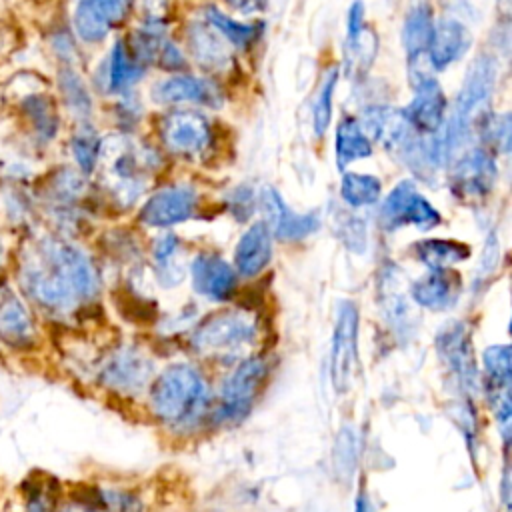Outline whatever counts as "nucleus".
Here are the masks:
<instances>
[{
	"mask_svg": "<svg viewBox=\"0 0 512 512\" xmlns=\"http://www.w3.org/2000/svg\"><path fill=\"white\" fill-rule=\"evenodd\" d=\"M362 128L368 136H372L382 148L388 152H396L406 138L414 132L410 124L406 122L402 110L390 108V106H368L362 112Z\"/></svg>",
	"mask_w": 512,
	"mask_h": 512,
	"instance_id": "nucleus-23",
	"label": "nucleus"
},
{
	"mask_svg": "<svg viewBox=\"0 0 512 512\" xmlns=\"http://www.w3.org/2000/svg\"><path fill=\"white\" fill-rule=\"evenodd\" d=\"M472 46V32L466 20L458 16H442L434 20L430 44H428V64L432 70H446Z\"/></svg>",
	"mask_w": 512,
	"mask_h": 512,
	"instance_id": "nucleus-14",
	"label": "nucleus"
},
{
	"mask_svg": "<svg viewBox=\"0 0 512 512\" xmlns=\"http://www.w3.org/2000/svg\"><path fill=\"white\" fill-rule=\"evenodd\" d=\"M186 40L192 58L206 70H224L232 62L230 42L206 20L190 24Z\"/></svg>",
	"mask_w": 512,
	"mask_h": 512,
	"instance_id": "nucleus-25",
	"label": "nucleus"
},
{
	"mask_svg": "<svg viewBox=\"0 0 512 512\" xmlns=\"http://www.w3.org/2000/svg\"><path fill=\"white\" fill-rule=\"evenodd\" d=\"M196 204H198V196L194 188L184 184H174L158 190L144 202L140 210V220L156 228L174 226L188 220L194 214Z\"/></svg>",
	"mask_w": 512,
	"mask_h": 512,
	"instance_id": "nucleus-15",
	"label": "nucleus"
},
{
	"mask_svg": "<svg viewBox=\"0 0 512 512\" xmlns=\"http://www.w3.org/2000/svg\"><path fill=\"white\" fill-rule=\"evenodd\" d=\"M414 254L430 270H436V268H452L454 264L466 260L470 256V248L458 240L428 238L414 246Z\"/></svg>",
	"mask_w": 512,
	"mask_h": 512,
	"instance_id": "nucleus-30",
	"label": "nucleus"
},
{
	"mask_svg": "<svg viewBox=\"0 0 512 512\" xmlns=\"http://www.w3.org/2000/svg\"><path fill=\"white\" fill-rule=\"evenodd\" d=\"M272 258V232L266 222H254L238 240L234 252L236 270L242 276L260 274Z\"/></svg>",
	"mask_w": 512,
	"mask_h": 512,
	"instance_id": "nucleus-26",
	"label": "nucleus"
},
{
	"mask_svg": "<svg viewBox=\"0 0 512 512\" xmlns=\"http://www.w3.org/2000/svg\"><path fill=\"white\" fill-rule=\"evenodd\" d=\"M22 292L52 314H64L98 292V274L84 250L44 236L24 248L18 264Z\"/></svg>",
	"mask_w": 512,
	"mask_h": 512,
	"instance_id": "nucleus-1",
	"label": "nucleus"
},
{
	"mask_svg": "<svg viewBox=\"0 0 512 512\" xmlns=\"http://www.w3.org/2000/svg\"><path fill=\"white\" fill-rule=\"evenodd\" d=\"M410 84L414 88V96L402 108L406 122L416 134H422V136L438 134L448 114V102L440 84L432 74H426Z\"/></svg>",
	"mask_w": 512,
	"mask_h": 512,
	"instance_id": "nucleus-11",
	"label": "nucleus"
},
{
	"mask_svg": "<svg viewBox=\"0 0 512 512\" xmlns=\"http://www.w3.org/2000/svg\"><path fill=\"white\" fill-rule=\"evenodd\" d=\"M434 28V10L430 0H410L402 22V46L408 62L410 82L432 74L428 64V44Z\"/></svg>",
	"mask_w": 512,
	"mask_h": 512,
	"instance_id": "nucleus-9",
	"label": "nucleus"
},
{
	"mask_svg": "<svg viewBox=\"0 0 512 512\" xmlns=\"http://www.w3.org/2000/svg\"><path fill=\"white\" fill-rule=\"evenodd\" d=\"M484 370L488 380L498 392H506L510 384V348L506 344H496L482 354Z\"/></svg>",
	"mask_w": 512,
	"mask_h": 512,
	"instance_id": "nucleus-35",
	"label": "nucleus"
},
{
	"mask_svg": "<svg viewBox=\"0 0 512 512\" xmlns=\"http://www.w3.org/2000/svg\"><path fill=\"white\" fill-rule=\"evenodd\" d=\"M382 194V184L372 174L362 172H346L340 184L342 200L352 208H362L374 204Z\"/></svg>",
	"mask_w": 512,
	"mask_h": 512,
	"instance_id": "nucleus-31",
	"label": "nucleus"
},
{
	"mask_svg": "<svg viewBox=\"0 0 512 512\" xmlns=\"http://www.w3.org/2000/svg\"><path fill=\"white\" fill-rule=\"evenodd\" d=\"M144 76V64L128 52L122 40H118L110 52L106 66V82L110 92H122L134 86Z\"/></svg>",
	"mask_w": 512,
	"mask_h": 512,
	"instance_id": "nucleus-29",
	"label": "nucleus"
},
{
	"mask_svg": "<svg viewBox=\"0 0 512 512\" xmlns=\"http://www.w3.org/2000/svg\"><path fill=\"white\" fill-rule=\"evenodd\" d=\"M266 378L268 362L264 358L254 356L242 360L222 386V418H242L262 390Z\"/></svg>",
	"mask_w": 512,
	"mask_h": 512,
	"instance_id": "nucleus-12",
	"label": "nucleus"
},
{
	"mask_svg": "<svg viewBox=\"0 0 512 512\" xmlns=\"http://www.w3.org/2000/svg\"><path fill=\"white\" fill-rule=\"evenodd\" d=\"M436 350L446 368L460 380L464 388H474L478 384L472 340L464 322L454 320L444 324L436 334Z\"/></svg>",
	"mask_w": 512,
	"mask_h": 512,
	"instance_id": "nucleus-13",
	"label": "nucleus"
},
{
	"mask_svg": "<svg viewBox=\"0 0 512 512\" xmlns=\"http://www.w3.org/2000/svg\"><path fill=\"white\" fill-rule=\"evenodd\" d=\"M160 136L172 154L184 158H198L208 150L212 140L206 116L192 110L168 112L160 122Z\"/></svg>",
	"mask_w": 512,
	"mask_h": 512,
	"instance_id": "nucleus-10",
	"label": "nucleus"
},
{
	"mask_svg": "<svg viewBox=\"0 0 512 512\" xmlns=\"http://www.w3.org/2000/svg\"><path fill=\"white\" fill-rule=\"evenodd\" d=\"M204 380L190 364L168 366L150 390V408L164 422L188 420L204 400Z\"/></svg>",
	"mask_w": 512,
	"mask_h": 512,
	"instance_id": "nucleus-3",
	"label": "nucleus"
},
{
	"mask_svg": "<svg viewBox=\"0 0 512 512\" xmlns=\"http://www.w3.org/2000/svg\"><path fill=\"white\" fill-rule=\"evenodd\" d=\"M0 342L24 350L36 342L34 318L12 284L0 280Z\"/></svg>",
	"mask_w": 512,
	"mask_h": 512,
	"instance_id": "nucleus-16",
	"label": "nucleus"
},
{
	"mask_svg": "<svg viewBox=\"0 0 512 512\" xmlns=\"http://www.w3.org/2000/svg\"><path fill=\"white\" fill-rule=\"evenodd\" d=\"M338 86V68L332 66L326 70V74L320 80L314 106H312V126L316 136H324V132L330 126L332 120V100Z\"/></svg>",
	"mask_w": 512,
	"mask_h": 512,
	"instance_id": "nucleus-33",
	"label": "nucleus"
},
{
	"mask_svg": "<svg viewBox=\"0 0 512 512\" xmlns=\"http://www.w3.org/2000/svg\"><path fill=\"white\" fill-rule=\"evenodd\" d=\"M462 290L460 276L450 268H436L412 284V298L428 310H448L456 304Z\"/></svg>",
	"mask_w": 512,
	"mask_h": 512,
	"instance_id": "nucleus-22",
	"label": "nucleus"
},
{
	"mask_svg": "<svg viewBox=\"0 0 512 512\" xmlns=\"http://www.w3.org/2000/svg\"><path fill=\"white\" fill-rule=\"evenodd\" d=\"M134 56L144 64H156L166 70H176L184 66V56L176 44L168 38L158 22H148L134 34Z\"/></svg>",
	"mask_w": 512,
	"mask_h": 512,
	"instance_id": "nucleus-24",
	"label": "nucleus"
},
{
	"mask_svg": "<svg viewBox=\"0 0 512 512\" xmlns=\"http://www.w3.org/2000/svg\"><path fill=\"white\" fill-rule=\"evenodd\" d=\"M498 64L492 54H478L468 66L456 102L446 114L444 126L438 132L444 164L464 150L474 134L480 132L482 122L490 112V98L494 94Z\"/></svg>",
	"mask_w": 512,
	"mask_h": 512,
	"instance_id": "nucleus-2",
	"label": "nucleus"
},
{
	"mask_svg": "<svg viewBox=\"0 0 512 512\" xmlns=\"http://www.w3.org/2000/svg\"><path fill=\"white\" fill-rule=\"evenodd\" d=\"M26 118L30 120V128L42 140H50L58 130V118L52 102L44 94H30L22 104Z\"/></svg>",
	"mask_w": 512,
	"mask_h": 512,
	"instance_id": "nucleus-34",
	"label": "nucleus"
},
{
	"mask_svg": "<svg viewBox=\"0 0 512 512\" xmlns=\"http://www.w3.org/2000/svg\"><path fill=\"white\" fill-rule=\"evenodd\" d=\"M380 222L386 230H396L406 224H412L420 230H428L440 222V214L418 192L414 182L402 180L384 198L380 206Z\"/></svg>",
	"mask_w": 512,
	"mask_h": 512,
	"instance_id": "nucleus-6",
	"label": "nucleus"
},
{
	"mask_svg": "<svg viewBox=\"0 0 512 512\" xmlns=\"http://www.w3.org/2000/svg\"><path fill=\"white\" fill-rule=\"evenodd\" d=\"M150 96L158 104H202L214 108L222 102L218 88L210 80L188 74H176L156 82L150 90Z\"/></svg>",
	"mask_w": 512,
	"mask_h": 512,
	"instance_id": "nucleus-18",
	"label": "nucleus"
},
{
	"mask_svg": "<svg viewBox=\"0 0 512 512\" xmlns=\"http://www.w3.org/2000/svg\"><path fill=\"white\" fill-rule=\"evenodd\" d=\"M378 38L372 28L364 22V4L354 0L348 8L346 20V42H344V60L350 74L366 72L376 56Z\"/></svg>",
	"mask_w": 512,
	"mask_h": 512,
	"instance_id": "nucleus-19",
	"label": "nucleus"
},
{
	"mask_svg": "<svg viewBox=\"0 0 512 512\" xmlns=\"http://www.w3.org/2000/svg\"><path fill=\"white\" fill-rule=\"evenodd\" d=\"M148 374L150 362L144 356L136 354L134 350H120L106 362L102 370V380L114 388L134 390L146 382Z\"/></svg>",
	"mask_w": 512,
	"mask_h": 512,
	"instance_id": "nucleus-27",
	"label": "nucleus"
},
{
	"mask_svg": "<svg viewBox=\"0 0 512 512\" xmlns=\"http://www.w3.org/2000/svg\"><path fill=\"white\" fill-rule=\"evenodd\" d=\"M260 208L266 216L268 230L280 240H298L318 228V218L314 214H298L290 210L274 188H264L260 192Z\"/></svg>",
	"mask_w": 512,
	"mask_h": 512,
	"instance_id": "nucleus-20",
	"label": "nucleus"
},
{
	"mask_svg": "<svg viewBox=\"0 0 512 512\" xmlns=\"http://www.w3.org/2000/svg\"><path fill=\"white\" fill-rule=\"evenodd\" d=\"M254 338L256 322L244 312L226 310L204 318L192 334V344L204 356L228 358L238 356Z\"/></svg>",
	"mask_w": 512,
	"mask_h": 512,
	"instance_id": "nucleus-4",
	"label": "nucleus"
},
{
	"mask_svg": "<svg viewBox=\"0 0 512 512\" xmlns=\"http://www.w3.org/2000/svg\"><path fill=\"white\" fill-rule=\"evenodd\" d=\"M96 164H102V172L110 188L130 202L142 190L150 162L144 148L136 146L130 138L110 136L100 142Z\"/></svg>",
	"mask_w": 512,
	"mask_h": 512,
	"instance_id": "nucleus-5",
	"label": "nucleus"
},
{
	"mask_svg": "<svg viewBox=\"0 0 512 512\" xmlns=\"http://www.w3.org/2000/svg\"><path fill=\"white\" fill-rule=\"evenodd\" d=\"M226 4L242 14H256L268 6V0H226Z\"/></svg>",
	"mask_w": 512,
	"mask_h": 512,
	"instance_id": "nucleus-39",
	"label": "nucleus"
},
{
	"mask_svg": "<svg viewBox=\"0 0 512 512\" xmlns=\"http://www.w3.org/2000/svg\"><path fill=\"white\" fill-rule=\"evenodd\" d=\"M60 90L64 96L66 106L80 118H86L90 114V96L80 80V76L74 70H64L60 74Z\"/></svg>",
	"mask_w": 512,
	"mask_h": 512,
	"instance_id": "nucleus-36",
	"label": "nucleus"
},
{
	"mask_svg": "<svg viewBox=\"0 0 512 512\" xmlns=\"http://www.w3.org/2000/svg\"><path fill=\"white\" fill-rule=\"evenodd\" d=\"M126 0H78L72 14L76 36L86 44L102 42L122 18Z\"/></svg>",
	"mask_w": 512,
	"mask_h": 512,
	"instance_id": "nucleus-17",
	"label": "nucleus"
},
{
	"mask_svg": "<svg viewBox=\"0 0 512 512\" xmlns=\"http://www.w3.org/2000/svg\"><path fill=\"white\" fill-rule=\"evenodd\" d=\"M192 284L198 294L212 300H226L234 294L238 276L236 270L214 254H200L192 260L190 266Z\"/></svg>",
	"mask_w": 512,
	"mask_h": 512,
	"instance_id": "nucleus-21",
	"label": "nucleus"
},
{
	"mask_svg": "<svg viewBox=\"0 0 512 512\" xmlns=\"http://www.w3.org/2000/svg\"><path fill=\"white\" fill-rule=\"evenodd\" d=\"M496 162L484 146L466 148L450 168V188L462 200H482L496 184Z\"/></svg>",
	"mask_w": 512,
	"mask_h": 512,
	"instance_id": "nucleus-7",
	"label": "nucleus"
},
{
	"mask_svg": "<svg viewBox=\"0 0 512 512\" xmlns=\"http://www.w3.org/2000/svg\"><path fill=\"white\" fill-rule=\"evenodd\" d=\"M358 364V310L352 302H342L332 334L330 374L338 394L348 392Z\"/></svg>",
	"mask_w": 512,
	"mask_h": 512,
	"instance_id": "nucleus-8",
	"label": "nucleus"
},
{
	"mask_svg": "<svg viewBox=\"0 0 512 512\" xmlns=\"http://www.w3.org/2000/svg\"><path fill=\"white\" fill-rule=\"evenodd\" d=\"M388 2H394V0H388Z\"/></svg>",
	"mask_w": 512,
	"mask_h": 512,
	"instance_id": "nucleus-42",
	"label": "nucleus"
},
{
	"mask_svg": "<svg viewBox=\"0 0 512 512\" xmlns=\"http://www.w3.org/2000/svg\"><path fill=\"white\" fill-rule=\"evenodd\" d=\"M204 20L214 26L230 44L238 48L250 46L256 36H258V26L256 24H246L240 20H234L226 14H222L216 6H206L204 8Z\"/></svg>",
	"mask_w": 512,
	"mask_h": 512,
	"instance_id": "nucleus-32",
	"label": "nucleus"
},
{
	"mask_svg": "<svg viewBox=\"0 0 512 512\" xmlns=\"http://www.w3.org/2000/svg\"><path fill=\"white\" fill-rule=\"evenodd\" d=\"M148 2H156V4H160V2H162V0H148Z\"/></svg>",
	"mask_w": 512,
	"mask_h": 512,
	"instance_id": "nucleus-41",
	"label": "nucleus"
},
{
	"mask_svg": "<svg viewBox=\"0 0 512 512\" xmlns=\"http://www.w3.org/2000/svg\"><path fill=\"white\" fill-rule=\"evenodd\" d=\"M176 248H178V240H176L172 234H162V236H158V238L154 240V246H152V252H154L156 262L164 266V264L174 256Z\"/></svg>",
	"mask_w": 512,
	"mask_h": 512,
	"instance_id": "nucleus-38",
	"label": "nucleus"
},
{
	"mask_svg": "<svg viewBox=\"0 0 512 512\" xmlns=\"http://www.w3.org/2000/svg\"><path fill=\"white\" fill-rule=\"evenodd\" d=\"M334 154L338 168H346L348 164L372 154V140L364 132L360 120L352 116L340 118L334 136Z\"/></svg>",
	"mask_w": 512,
	"mask_h": 512,
	"instance_id": "nucleus-28",
	"label": "nucleus"
},
{
	"mask_svg": "<svg viewBox=\"0 0 512 512\" xmlns=\"http://www.w3.org/2000/svg\"><path fill=\"white\" fill-rule=\"evenodd\" d=\"M496 8H498L502 18H508V14H510V0H496Z\"/></svg>",
	"mask_w": 512,
	"mask_h": 512,
	"instance_id": "nucleus-40",
	"label": "nucleus"
},
{
	"mask_svg": "<svg viewBox=\"0 0 512 512\" xmlns=\"http://www.w3.org/2000/svg\"><path fill=\"white\" fill-rule=\"evenodd\" d=\"M98 152H100V140L88 126H82L72 138V154L76 164L82 168V172H92L96 168Z\"/></svg>",
	"mask_w": 512,
	"mask_h": 512,
	"instance_id": "nucleus-37",
	"label": "nucleus"
}]
</instances>
